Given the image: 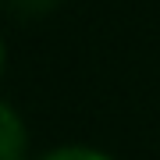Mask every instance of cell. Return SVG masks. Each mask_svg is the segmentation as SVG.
I'll list each match as a JSON object with an SVG mask.
<instances>
[{
  "mask_svg": "<svg viewBox=\"0 0 160 160\" xmlns=\"http://www.w3.org/2000/svg\"><path fill=\"white\" fill-rule=\"evenodd\" d=\"M0 160H29V128L7 100H0Z\"/></svg>",
  "mask_w": 160,
  "mask_h": 160,
  "instance_id": "obj_1",
  "label": "cell"
},
{
  "mask_svg": "<svg viewBox=\"0 0 160 160\" xmlns=\"http://www.w3.org/2000/svg\"><path fill=\"white\" fill-rule=\"evenodd\" d=\"M36 160H114V157L103 153V149H96V146H78V142H71V146L50 149V153L36 157Z\"/></svg>",
  "mask_w": 160,
  "mask_h": 160,
  "instance_id": "obj_2",
  "label": "cell"
},
{
  "mask_svg": "<svg viewBox=\"0 0 160 160\" xmlns=\"http://www.w3.org/2000/svg\"><path fill=\"white\" fill-rule=\"evenodd\" d=\"M14 7V14H25V18H43L50 11H57L64 0H7Z\"/></svg>",
  "mask_w": 160,
  "mask_h": 160,
  "instance_id": "obj_3",
  "label": "cell"
},
{
  "mask_svg": "<svg viewBox=\"0 0 160 160\" xmlns=\"http://www.w3.org/2000/svg\"><path fill=\"white\" fill-rule=\"evenodd\" d=\"M4 64H7V46H4V36H0V78H4Z\"/></svg>",
  "mask_w": 160,
  "mask_h": 160,
  "instance_id": "obj_4",
  "label": "cell"
}]
</instances>
